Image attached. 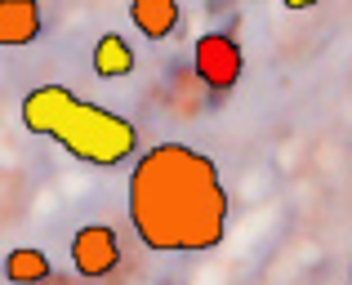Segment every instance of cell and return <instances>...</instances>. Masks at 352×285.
Masks as SVG:
<instances>
[{
	"instance_id": "obj_1",
	"label": "cell",
	"mask_w": 352,
	"mask_h": 285,
	"mask_svg": "<svg viewBox=\"0 0 352 285\" xmlns=\"http://www.w3.org/2000/svg\"><path fill=\"white\" fill-rule=\"evenodd\" d=\"M134 236L156 254H210L228 236V187L219 165L188 143H156L129 170Z\"/></svg>"
},
{
	"instance_id": "obj_2",
	"label": "cell",
	"mask_w": 352,
	"mask_h": 285,
	"mask_svg": "<svg viewBox=\"0 0 352 285\" xmlns=\"http://www.w3.org/2000/svg\"><path fill=\"white\" fill-rule=\"evenodd\" d=\"M18 116H23L27 134L54 139L67 156H76L85 165H98V170L125 165L138 152V130L125 116L72 94L67 85H36L23 98Z\"/></svg>"
},
{
	"instance_id": "obj_3",
	"label": "cell",
	"mask_w": 352,
	"mask_h": 285,
	"mask_svg": "<svg viewBox=\"0 0 352 285\" xmlns=\"http://www.w3.org/2000/svg\"><path fill=\"white\" fill-rule=\"evenodd\" d=\"M192 67H197V80L214 94H228V89L241 85V71H245V58H241V45L232 32H206L192 45Z\"/></svg>"
},
{
	"instance_id": "obj_4",
	"label": "cell",
	"mask_w": 352,
	"mask_h": 285,
	"mask_svg": "<svg viewBox=\"0 0 352 285\" xmlns=\"http://www.w3.org/2000/svg\"><path fill=\"white\" fill-rule=\"evenodd\" d=\"M72 268L89 281H103L120 268V236L107 223H89L72 236Z\"/></svg>"
},
{
	"instance_id": "obj_5",
	"label": "cell",
	"mask_w": 352,
	"mask_h": 285,
	"mask_svg": "<svg viewBox=\"0 0 352 285\" xmlns=\"http://www.w3.org/2000/svg\"><path fill=\"white\" fill-rule=\"evenodd\" d=\"M45 18H41V0H0V45L18 49L32 45L41 36Z\"/></svg>"
},
{
	"instance_id": "obj_6",
	"label": "cell",
	"mask_w": 352,
	"mask_h": 285,
	"mask_svg": "<svg viewBox=\"0 0 352 285\" xmlns=\"http://www.w3.org/2000/svg\"><path fill=\"white\" fill-rule=\"evenodd\" d=\"M129 18L147 41H165V36H174L183 9L179 0H129Z\"/></svg>"
},
{
	"instance_id": "obj_7",
	"label": "cell",
	"mask_w": 352,
	"mask_h": 285,
	"mask_svg": "<svg viewBox=\"0 0 352 285\" xmlns=\"http://www.w3.org/2000/svg\"><path fill=\"white\" fill-rule=\"evenodd\" d=\"M50 272H54L50 254L36 250V245H18L5 259V281L9 285H41V281H50Z\"/></svg>"
},
{
	"instance_id": "obj_8",
	"label": "cell",
	"mask_w": 352,
	"mask_h": 285,
	"mask_svg": "<svg viewBox=\"0 0 352 285\" xmlns=\"http://www.w3.org/2000/svg\"><path fill=\"white\" fill-rule=\"evenodd\" d=\"M94 71L103 80H120V76L134 71V49H129L125 36H116V32L98 36V45H94Z\"/></svg>"
},
{
	"instance_id": "obj_9",
	"label": "cell",
	"mask_w": 352,
	"mask_h": 285,
	"mask_svg": "<svg viewBox=\"0 0 352 285\" xmlns=\"http://www.w3.org/2000/svg\"><path fill=\"white\" fill-rule=\"evenodd\" d=\"M285 9H294V14H299V9H312V5H321V0H281Z\"/></svg>"
},
{
	"instance_id": "obj_10",
	"label": "cell",
	"mask_w": 352,
	"mask_h": 285,
	"mask_svg": "<svg viewBox=\"0 0 352 285\" xmlns=\"http://www.w3.org/2000/svg\"><path fill=\"white\" fill-rule=\"evenodd\" d=\"M348 281H352V277H348Z\"/></svg>"
}]
</instances>
